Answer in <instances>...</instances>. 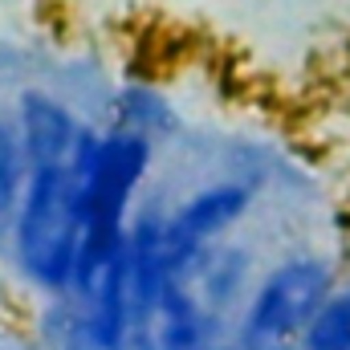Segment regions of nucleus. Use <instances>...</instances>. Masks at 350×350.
<instances>
[{"instance_id": "nucleus-4", "label": "nucleus", "mask_w": 350, "mask_h": 350, "mask_svg": "<svg viewBox=\"0 0 350 350\" xmlns=\"http://www.w3.org/2000/svg\"><path fill=\"white\" fill-rule=\"evenodd\" d=\"M16 118H21L16 135H21V151H25L29 172H37V167H66L70 163L82 126L74 122V114L57 98H49L41 90H29V94H21Z\"/></svg>"}, {"instance_id": "nucleus-9", "label": "nucleus", "mask_w": 350, "mask_h": 350, "mask_svg": "<svg viewBox=\"0 0 350 350\" xmlns=\"http://www.w3.org/2000/svg\"><path fill=\"white\" fill-rule=\"evenodd\" d=\"M281 350H289V347H281Z\"/></svg>"}, {"instance_id": "nucleus-3", "label": "nucleus", "mask_w": 350, "mask_h": 350, "mask_svg": "<svg viewBox=\"0 0 350 350\" xmlns=\"http://www.w3.org/2000/svg\"><path fill=\"white\" fill-rule=\"evenodd\" d=\"M249 200H253V191L245 183H212V187L196 191L191 200H183L172 220H163L159 253H163L167 273L179 277V269L191 261L212 237H220L224 228H232L249 212Z\"/></svg>"}, {"instance_id": "nucleus-1", "label": "nucleus", "mask_w": 350, "mask_h": 350, "mask_svg": "<svg viewBox=\"0 0 350 350\" xmlns=\"http://www.w3.org/2000/svg\"><path fill=\"white\" fill-rule=\"evenodd\" d=\"M82 237H86V208L74 172L70 167L29 172L16 208V261L25 277H33L45 289H70Z\"/></svg>"}, {"instance_id": "nucleus-8", "label": "nucleus", "mask_w": 350, "mask_h": 350, "mask_svg": "<svg viewBox=\"0 0 350 350\" xmlns=\"http://www.w3.org/2000/svg\"><path fill=\"white\" fill-rule=\"evenodd\" d=\"M220 350H241V347H220Z\"/></svg>"}, {"instance_id": "nucleus-7", "label": "nucleus", "mask_w": 350, "mask_h": 350, "mask_svg": "<svg viewBox=\"0 0 350 350\" xmlns=\"http://www.w3.org/2000/svg\"><path fill=\"white\" fill-rule=\"evenodd\" d=\"M25 151H21V135L0 122V216L12 212V204L25 196Z\"/></svg>"}, {"instance_id": "nucleus-2", "label": "nucleus", "mask_w": 350, "mask_h": 350, "mask_svg": "<svg viewBox=\"0 0 350 350\" xmlns=\"http://www.w3.org/2000/svg\"><path fill=\"white\" fill-rule=\"evenodd\" d=\"M334 293V269L318 257H293L277 265L253 293L245 322H241V350H281L289 338H301L306 326Z\"/></svg>"}, {"instance_id": "nucleus-6", "label": "nucleus", "mask_w": 350, "mask_h": 350, "mask_svg": "<svg viewBox=\"0 0 350 350\" xmlns=\"http://www.w3.org/2000/svg\"><path fill=\"white\" fill-rule=\"evenodd\" d=\"M297 350H350V285L330 293V301L297 338Z\"/></svg>"}, {"instance_id": "nucleus-5", "label": "nucleus", "mask_w": 350, "mask_h": 350, "mask_svg": "<svg viewBox=\"0 0 350 350\" xmlns=\"http://www.w3.org/2000/svg\"><path fill=\"white\" fill-rule=\"evenodd\" d=\"M131 334H135V318H131V261H126V245H122L114 265L90 289L82 338H86L90 350H122Z\"/></svg>"}]
</instances>
